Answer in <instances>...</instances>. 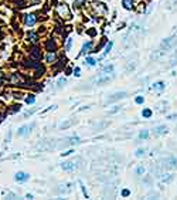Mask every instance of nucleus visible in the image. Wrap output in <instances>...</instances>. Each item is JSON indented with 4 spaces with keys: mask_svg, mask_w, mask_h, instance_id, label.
I'll use <instances>...</instances> for the list:
<instances>
[{
    "mask_svg": "<svg viewBox=\"0 0 177 200\" xmlns=\"http://www.w3.org/2000/svg\"><path fill=\"white\" fill-rule=\"evenodd\" d=\"M57 13L61 19H70L71 17V13H70V9L67 4H60L57 6Z\"/></svg>",
    "mask_w": 177,
    "mask_h": 200,
    "instance_id": "f257e3e1",
    "label": "nucleus"
},
{
    "mask_svg": "<svg viewBox=\"0 0 177 200\" xmlns=\"http://www.w3.org/2000/svg\"><path fill=\"white\" fill-rule=\"evenodd\" d=\"M33 128H34V123H31V125H24V126H21V128L19 129V135H20V136H24V135L30 133Z\"/></svg>",
    "mask_w": 177,
    "mask_h": 200,
    "instance_id": "f03ea898",
    "label": "nucleus"
},
{
    "mask_svg": "<svg viewBox=\"0 0 177 200\" xmlns=\"http://www.w3.org/2000/svg\"><path fill=\"white\" fill-rule=\"evenodd\" d=\"M75 167H77L75 160H70V162H64V163H63V169H64V170H67V172H72V170H75Z\"/></svg>",
    "mask_w": 177,
    "mask_h": 200,
    "instance_id": "7ed1b4c3",
    "label": "nucleus"
},
{
    "mask_svg": "<svg viewBox=\"0 0 177 200\" xmlns=\"http://www.w3.org/2000/svg\"><path fill=\"white\" fill-rule=\"evenodd\" d=\"M30 179V175L29 173H24V172H19V173H16V180L17 182H27Z\"/></svg>",
    "mask_w": 177,
    "mask_h": 200,
    "instance_id": "20e7f679",
    "label": "nucleus"
},
{
    "mask_svg": "<svg viewBox=\"0 0 177 200\" xmlns=\"http://www.w3.org/2000/svg\"><path fill=\"white\" fill-rule=\"evenodd\" d=\"M35 21H37V17H35V14H27L26 16V19H24V23H26V26H34Z\"/></svg>",
    "mask_w": 177,
    "mask_h": 200,
    "instance_id": "39448f33",
    "label": "nucleus"
},
{
    "mask_svg": "<svg viewBox=\"0 0 177 200\" xmlns=\"http://www.w3.org/2000/svg\"><path fill=\"white\" fill-rule=\"evenodd\" d=\"M167 131H169V128L166 125H159L154 128V135H164V133H167Z\"/></svg>",
    "mask_w": 177,
    "mask_h": 200,
    "instance_id": "423d86ee",
    "label": "nucleus"
},
{
    "mask_svg": "<svg viewBox=\"0 0 177 200\" xmlns=\"http://www.w3.org/2000/svg\"><path fill=\"white\" fill-rule=\"evenodd\" d=\"M125 97H126V92H125V91L116 92L115 95H112V97L108 99V102H115V101H118V99H120V98H125Z\"/></svg>",
    "mask_w": 177,
    "mask_h": 200,
    "instance_id": "0eeeda50",
    "label": "nucleus"
},
{
    "mask_svg": "<svg viewBox=\"0 0 177 200\" xmlns=\"http://www.w3.org/2000/svg\"><path fill=\"white\" fill-rule=\"evenodd\" d=\"M92 47H94V43H92V41H88V43H85V44H84V47H82V51H81V54L91 53V51H92Z\"/></svg>",
    "mask_w": 177,
    "mask_h": 200,
    "instance_id": "6e6552de",
    "label": "nucleus"
},
{
    "mask_svg": "<svg viewBox=\"0 0 177 200\" xmlns=\"http://www.w3.org/2000/svg\"><path fill=\"white\" fill-rule=\"evenodd\" d=\"M152 88L156 89V91H163V89L166 88V82H163V81H157V82H154V84L152 85Z\"/></svg>",
    "mask_w": 177,
    "mask_h": 200,
    "instance_id": "1a4fd4ad",
    "label": "nucleus"
},
{
    "mask_svg": "<svg viewBox=\"0 0 177 200\" xmlns=\"http://www.w3.org/2000/svg\"><path fill=\"white\" fill-rule=\"evenodd\" d=\"M122 6H123L126 10H132V9H133V0H123V1H122Z\"/></svg>",
    "mask_w": 177,
    "mask_h": 200,
    "instance_id": "9d476101",
    "label": "nucleus"
},
{
    "mask_svg": "<svg viewBox=\"0 0 177 200\" xmlns=\"http://www.w3.org/2000/svg\"><path fill=\"white\" fill-rule=\"evenodd\" d=\"M173 41H174V40H173L172 37H169V39H164V40H163V43H162V48H169V47L173 44Z\"/></svg>",
    "mask_w": 177,
    "mask_h": 200,
    "instance_id": "9b49d317",
    "label": "nucleus"
},
{
    "mask_svg": "<svg viewBox=\"0 0 177 200\" xmlns=\"http://www.w3.org/2000/svg\"><path fill=\"white\" fill-rule=\"evenodd\" d=\"M166 163H167V166H169V167H176V166H177V159L174 158V156H170V158L167 159Z\"/></svg>",
    "mask_w": 177,
    "mask_h": 200,
    "instance_id": "f8f14e48",
    "label": "nucleus"
},
{
    "mask_svg": "<svg viewBox=\"0 0 177 200\" xmlns=\"http://www.w3.org/2000/svg\"><path fill=\"white\" fill-rule=\"evenodd\" d=\"M109 80H110V78H109V75H108V74H102V77L96 78L95 82H96V84H102V82H106V81H109Z\"/></svg>",
    "mask_w": 177,
    "mask_h": 200,
    "instance_id": "ddd939ff",
    "label": "nucleus"
},
{
    "mask_svg": "<svg viewBox=\"0 0 177 200\" xmlns=\"http://www.w3.org/2000/svg\"><path fill=\"white\" fill-rule=\"evenodd\" d=\"M112 47H113V43H112V41H109V43H106V45H105V51H104V55H102V57H105L106 54H109V53H110V50H112Z\"/></svg>",
    "mask_w": 177,
    "mask_h": 200,
    "instance_id": "4468645a",
    "label": "nucleus"
},
{
    "mask_svg": "<svg viewBox=\"0 0 177 200\" xmlns=\"http://www.w3.org/2000/svg\"><path fill=\"white\" fill-rule=\"evenodd\" d=\"M144 172H146V169H144V166H143V165H140V166H138V167L135 169V173H136L138 176H142V175H143Z\"/></svg>",
    "mask_w": 177,
    "mask_h": 200,
    "instance_id": "2eb2a0df",
    "label": "nucleus"
},
{
    "mask_svg": "<svg viewBox=\"0 0 177 200\" xmlns=\"http://www.w3.org/2000/svg\"><path fill=\"white\" fill-rule=\"evenodd\" d=\"M142 117H143V118H150V117H152V109H149V108L143 109V111H142Z\"/></svg>",
    "mask_w": 177,
    "mask_h": 200,
    "instance_id": "dca6fc26",
    "label": "nucleus"
},
{
    "mask_svg": "<svg viewBox=\"0 0 177 200\" xmlns=\"http://www.w3.org/2000/svg\"><path fill=\"white\" fill-rule=\"evenodd\" d=\"M54 60H55V53L50 51V53L47 54V63H53Z\"/></svg>",
    "mask_w": 177,
    "mask_h": 200,
    "instance_id": "f3484780",
    "label": "nucleus"
},
{
    "mask_svg": "<svg viewBox=\"0 0 177 200\" xmlns=\"http://www.w3.org/2000/svg\"><path fill=\"white\" fill-rule=\"evenodd\" d=\"M149 138V131L147 129H143L140 133H139V139H147Z\"/></svg>",
    "mask_w": 177,
    "mask_h": 200,
    "instance_id": "a211bd4d",
    "label": "nucleus"
},
{
    "mask_svg": "<svg viewBox=\"0 0 177 200\" xmlns=\"http://www.w3.org/2000/svg\"><path fill=\"white\" fill-rule=\"evenodd\" d=\"M113 71V65H105L104 67V70H102V74H109V73H112Z\"/></svg>",
    "mask_w": 177,
    "mask_h": 200,
    "instance_id": "6ab92c4d",
    "label": "nucleus"
},
{
    "mask_svg": "<svg viewBox=\"0 0 177 200\" xmlns=\"http://www.w3.org/2000/svg\"><path fill=\"white\" fill-rule=\"evenodd\" d=\"M88 65H91V67H94L95 64H96V61H95V58H92V57H87V61H85Z\"/></svg>",
    "mask_w": 177,
    "mask_h": 200,
    "instance_id": "aec40b11",
    "label": "nucleus"
},
{
    "mask_svg": "<svg viewBox=\"0 0 177 200\" xmlns=\"http://www.w3.org/2000/svg\"><path fill=\"white\" fill-rule=\"evenodd\" d=\"M71 45H72V39L68 37V39H67V43H65V50H67V51L71 50Z\"/></svg>",
    "mask_w": 177,
    "mask_h": 200,
    "instance_id": "412c9836",
    "label": "nucleus"
},
{
    "mask_svg": "<svg viewBox=\"0 0 177 200\" xmlns=\"http://www.w3.org/2000/svg\"><path fill=\"white\" fill-rule=\"evenodd\" d=\"M26 102H27V104H34V102H35L34 95H29V97L26 98Z\"/></svg>",
    "mask_w": 177,
    "mask_h": 200,
    "instance_id": "4be33fe9",
    "label": "nucleus"
},
{
    "mask_svg": "<svg viewBox=\"0 0 177 200\" xmlns=\"http://www.w3.org/2000/svg\"><path fill=\"white\" fill-rule=\"evenodd\" d=\"M135 102H136V104H139V105H140V104H143V102H144V98H143V97H140V95H139V97H136V99H135Z\"/></svg>",
    "mask_w": 177,
    "mask_h": 200,
    "instance_id": "5701e85b",
    "label": "nucleus"
},
{
    "mask_svg": "<svg viewBox=\"0 0 177 200\" xmlns=\"http://www.w3.org/2000/svg\"><path fill=\"white\" fill-rule=\"evenodd\" d=\"M29 39H30V40H31V41H37V34L31 31V33L29 34Z\"/></svg>",
    "mask_w": 177,
    "mask_h": 200,
    "instance_id": "b1692460",
    "label": "nucleus"
},
{
    "mask_svg": "<svg viewBox=\"0 0 177 200\" xmlns=\"http://www.w3.org/2000/svg\"><path fill=\"white\" fill-rule=\"evenodd\" d=\"M33 57H34V58H40V57H41L37 48H34V50H33Z\"/></svg>",
    "mask_w": 177,
    "mask_h": 200,
    "instance_id": "393cba45",
    "label": "nucleus"
},
{
    "mask_svg": "<svg viewBox=\"0 0 177 200\" xmlns=\"http://www.w3.org/2000/svg\"><path fill=\"white\" fill-rule=\"evenodd\" d=\"M142 155H144V149H138V151H136V156L140 158Z\"/></svg>",
    "mask_w": 177,
    "mask_h": 200,
    "instance_id": "a878e982",
    "label": "nucleus"
},
{
    "mask_svg": "<svg viewBox=\"0 0 177 200\" xmlns=\"http://www.w3.org/2000/svg\"><path fill=\"white\" fill-rule=\"evenodd\" d=\"M79 73H81V70H79V68H78V67H77V68H75V70H74V75H75V77H79V75H81V74H79Z\"/></svg>",
    "mask_w": 177,
    "mask_h": 200,
    "instance_id": "bb28decb",
    "label": "nucleus"
},
{
    "mask_svg": "<svg viewBox=\"0 0 177 200\" xmlns=\"http://www.w3.org/2000/svg\"><path fill=\"white\" fill-rule=\"evenodd\" d=\"M129 195H130V192H129V190H128V189H125V190H123V192H122V196H123V197H128V196H129Z\"/></svg>",
    "mask_w": 177,
    "mask_h": 200,
    "instance_id": "cd10ccee",
    "label": "nucleus"
},
{
    "mask_svg": "<svg viewBox=\"0 0 177 200\" xmlns=\"http://www.w3.org/2000/svg\"><path fill=\"white\" fill-rule=\"evenodd\" d=\"M65 82H67L65 78H60V80H58V87H63V84H65Z\"/></svg>",
    "mask_w": 177,
    "mask_h": 200,
    "instance_id": "c85d7f7f",
    "label": "nucleus"
},
{
    "mask_svg": "<svg viewBox=\"0 0 177 200\" xmlns=\"http://www.w3.org/2000/svg\"><path fill=\"white\" fill-rule=\"evenodd\" d=\"M17 111H20V105H19V107H13V109L10 111V114H14V112H17Z\"/></svg>",
    "mask_w": 177,
    "mask_h": 200,
    "instance_id": "c756f323",
    "label": "nucleus"
},
{
    "mask_svg": "<svg viewBox=\"0 0 177 200\" xmlns=\"http://www.w3.org/2000/svg\"><path fill=\"white\" fill-rule=\"evenodd\" d=\"M81 190H82V193H84V196L88 199V193H87V190H85V187H84V185H81Z\"/></svg>",
    "mask_w": 177,
    "mask_h": 200,
    "instance_id": "7c9ffc66",
    "label": "nucleus"
},
{
    "mask_svg": "<svg viewBox=\"0 0 177 200\" xmlns=\"http://www.w3.org/2000/svg\"><path fill=\"white\" fill-rule=\"evenodd\" d=\"M70 125H71V122H65V123H61V128H63V129H65V128H68Z\"/></svg>",
    "mask_w": 177,
    "mask_h": 200,
    "instance_id": "2f4dec72",
    "label": "nucleus"
},
{
    "mask_svg": "<svg viewBox=\"0 0 177 200\" xmlns=\"http://www.w3.org/2000/svg\"><path fill=\"white\" fill-rule=\"evenodd\" d=\"M84 1H87V0H75V4H77V6H79V4H81V3H84Z\"/></svg>",
    "mask_w": 177,
    "mask_h": 200,
    "instance_id": "473e14b6",
    "label": "nucleus"
},
{
    "mask_svg": "<svg viewBox=\"0 0 177 200\" xmlns=\"http://www.w3.org/2000/svg\"><path fill=\"white\" fill-rule=\"evenodd\" d=\"M72 153V151H68V152H65V153H61L63 156H68V155H71Z\"/></svg>",
    "mask_w": 177,
    "mask_h": 200,
    "instance_id": "72a5a7b5",
    "label": "nucleus"
},
{
    "mask_svg": "<svg viewBox=\"0 0 177 200\" xmlns=\"http://www.w3.org/2000/svg\"><path fill=\"white\" fill-rule=\"evenodd\" d=\"M0 78H1V74H0Z\"/></svg>",
    "mask_w": 177,
    "mask_h": 200,
    "instance_id": "f704fd0d",
    "label": "nucleus"
}]
</instances>
